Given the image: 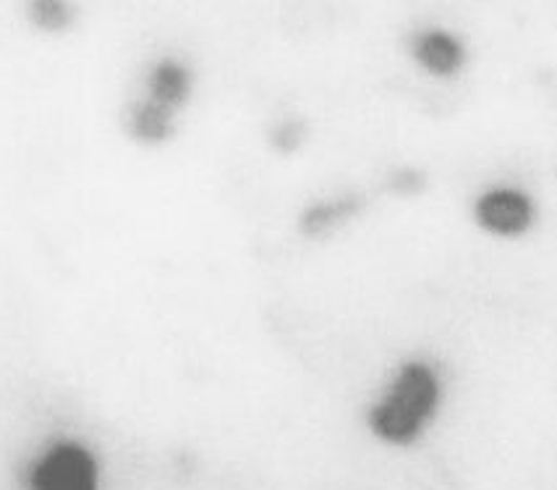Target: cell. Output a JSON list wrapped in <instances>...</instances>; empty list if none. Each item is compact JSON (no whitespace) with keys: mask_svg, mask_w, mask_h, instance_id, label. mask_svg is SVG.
<instances>
[{"mask_svg":"<svg viewBox=\"0 0 557 490\" xmlns=\"http://www.w3.org/2000/svg\"><path fill=\"white\" fill-rule=\"evenodd\" d=\"M448 378L430 357H406L393 367L380 391L369 399L364 428L387 451L422 446L443 417Z\"/></svg>","mask_w":557,"mask_h":490,"instance_id":"1","label":"cell"},{"mask_svg":"<svg viewBox=\"0 0 557 490\" xmlns=\"http://www.w3.org/2000/svg\"><path fill=\"white\" fill-rule=\"evenodd\" d=\"M18 490H106V462L76 436L45 438L18 464Z\"/></svg>","mask_w":557,"mask_h":490,"instance_id":"2","label":"cell"},{"mask_svg":"<svg viewBox=\"0 0 557 490\" xmlns=\"http://www.w3.org/2000/svg\"><path fill=\"white\" fill-rule=\"evenodd\" d=\"M471 221L495 242H521L540 223V203L521 184H487L471 199Z\"/></svg>","mask_w":557,"mask_h":490,"instance_id":"3","label":"cell"},{"mask_svg":"<svg viewBox=\"0 0 557 490\" xmlns=\"http://www.w3.org/2000/svg\"><path fill=\"white\" fill-rule=\"evenodd\" d=\"M408 61L435 82H453L471 66V45L461 32L426 24L413 29L406 40Z\"/></svg>","mask_w":557,"mask_h":490,"instance_id":"4","label":"cell"},{"mask_svg":"<svg viewBox=\"0 0 557 490\" xmlns=\"http://www.w3.org/2000/svg\"><path fill=\"white\" fill-rule=\"evenodd\" d=\"M194 95V74L189 63L165 56L147 69L145 89L134 102L152 108V111L178 121V113L189 106Z\"/></svg>","mask_w":557,"mask_h":490,"instance_id":"5","label":"cell"},{"mask_svg":"<svg viewBox=\"0 0 557 490\" xmlns=\"http://www.w3.org/2000/svg\"><path fill=\"white\" fill-rule=\"evenodd\" d=\"M348 205L346 203H320L314 208L304 210L301 218V231L307 236H322L335 231L338 225L348 218Z\"/></svg>","mask_w":557,"mask_h":490,"instance_id":"6","label":"cell"},{"mask_svg":"<svg viewBox=\"0 0 557 490\" xmlns=\"http://www.w3.org/2000/svg\"><path fill=\"white\" fill-rule=\"evenodd\" d=\"M32 24L42 32H63L71 27V5L61 0H37L29 9Z\"/></svg>","mask_w":557,"mask_h":490,"instance_id":"7","label":"cell"}]
</instances>
